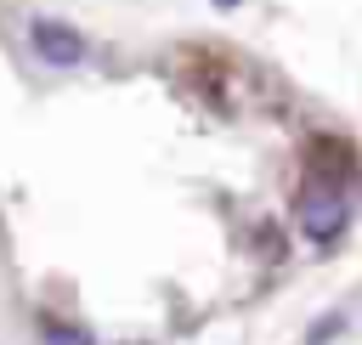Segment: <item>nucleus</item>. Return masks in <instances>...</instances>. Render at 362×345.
<instances>
[{
  "label": "nucleus",
  "instance_id": "nucleus-2",
  "mask_svg": "<svg viewBox=\"0 0 362 345\" xmlns=\"http://www.w3.org/2000/svg\"><path fill=\"white\" fill-rule=\"evenodd\" d=\"M28 34H34V51H40L45 62H57V68H74V62L85 57V40H79L68 23H45V17H40Z\"/></svg>",
  "mask_w": 362,
  "mask_h": 345
},
{
  "label": "nucleus",
  "instance_id": "nucleus-1",
  "mask_svg": "<svg viewBox=\"0 0 362 345\" xmlns=\"http://www.w3.org/2000/svg\"><path fill=\"white\" fill-rule=\"evenodd\" d=\"M294 215H300V232H305L311 243H334L339 226H345V198L328 192V187H305Z\"/></svg>",
  "mask_w": 362,
  "mask_h": 345
}]
</instances>
